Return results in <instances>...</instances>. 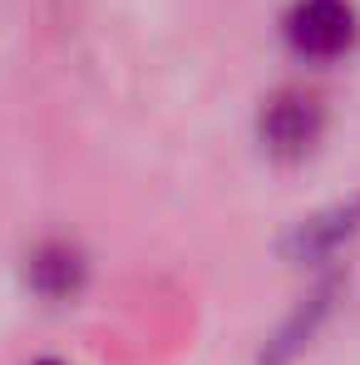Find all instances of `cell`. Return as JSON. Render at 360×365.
<instances>
[{"label": "cell", "mask_w": 360, "mask_h": 365, "mask_svg": "<svg viewBox=\"0 0 360 365\" xmlns=\"http://www.w3.org/2000/svg\"><path fill=\"white\" fill-rule=\"evenodd\" d=\"M321 133H326V109H321V99L306 94V89H282V94H272L267 109H262V119H257L262 148H267L272 158H282V163L306 158V153L321 143Z\"/></svg>", "instance_id": "2"}, {"label": "cell", "mask_w": 360, "mask_h": 365, "mask_svg": "<svg viewBox=\"0 0 360 365\" xmlns=\"http://www.w3.org/2000/svg\"><path fill=\"white\" fill-rule=\"evenodd\" d=\"M30 287L50 302H69L84 287V257L69 242H45L30 252Z\"/></svg>", "instance_id": "3"}, {"label": "cell", "mask_w": 360, "mask_h": 365, "mask_svg": "<svg viewBox=\"0 0 360 365\" xmlns=\"http://www.w3.org/2000/svg\"><path fill=\"white\" fill-rule=\"evenodd\" d=\"M282 35L297 60L336 64L360 45V15L351 0H297L282 20Z\"/></svg>", "instance_id": "1"}, {"label": "cell", "mask_w": 360, "mask_h": 365, "mask_svg": "<svg viewBox=\"0 0 360 365\" xmlns=\"http://www.w3.org/2000/svg\"><path fill=\"white\" fill-rule=\"evenodd\" d=\"M40 365H60V361H40Z\"/></svg>", "instance_id": "4"}]
</instances>
